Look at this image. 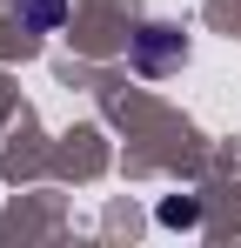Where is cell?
Masks as SVG:
<instances>
[{"label": "cell", "instance_id": "6da1fadb", "mask_svg": "<svg viewBox=\"0 0 241 248\" xmlns=\"http://www.w3.org/2000/svg\"><path fill=\"white\" fill-rule=\"evenodd\" d=\"M181 54H188V41H181V27H167V20H148V27L134 34V67H141V74L181 67Z\"/></svg>", "mask_w": 241, "mask_h": 248}, {"label": "cell", "instance_id": "7a4b0ae2", "mask_svg": "<svg viewBox=\"0 0 241 248\" xmlns=\"http://www.w3.org/2000/svg\"><path fill=\"white\" fill-rule=\"evenodd\" d=\"M14 14H20L27 34H54V27L67 20V0H14Z\"/></svg>", "mask_w": 241, "mask_h": 248}, {"label": "cell", "instance_id": "3957f363", "mask_svg": "<svg viewBox=\"0 0 241 248\" xmlns=\"http://www.w3.org/2000/svg\"><path fill=\"white\" fill-rule=\"evenodd\" d=\"M154 215H161V228H201V202L195 195H167Z\"/></svg>", "mask_w": 241, "mask_h": 248}]
</instances>
